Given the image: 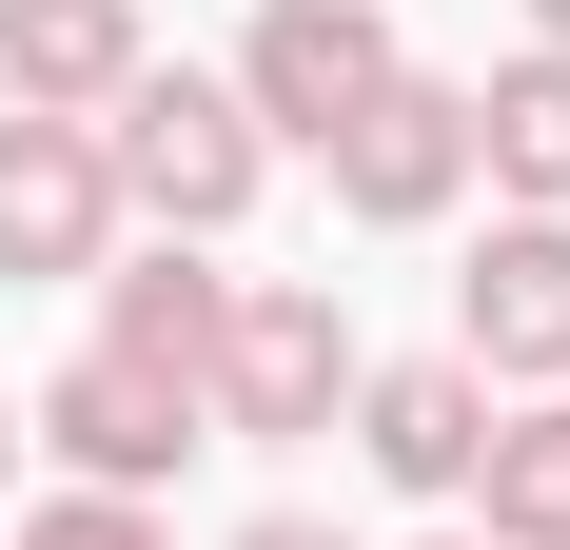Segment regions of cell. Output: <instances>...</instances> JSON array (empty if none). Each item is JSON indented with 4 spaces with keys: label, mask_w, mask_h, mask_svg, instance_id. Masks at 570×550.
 Segmentation results:
<instances>
[{
    "label": "cell",
    "mask_w": 570,
    "mask_h": 550,
    "mask_svg": "<svg viewBox=\"0 0 570 550\" xmlns=\"http://www.w3.org/2000/svg\"><path fill=\"white\" fill-rule=\"evenodd\" d=\"M99 177L138 236H236L256 217V177H276V138H256V99L236 79H197V59H138L99 99Z\"/></svg>",
    "instance_id": "1"
},
{
    "label": "cell",
    "mask_w": 570,
    "mask_h": 550,
    "mask_svg": "<svg viewBox=\"0 0 570 550\" xmlns=\"http://www.w3.org/2000/svg\"><path fill=\"white\" fill-rule=\"evenodd\" d=\"M354 315L315 295V275H236V315H217V374H197V413L217 433H256V452H295V433H335L354 413Z\"/></svg>",
    "instance_id": "2"
},
{
    "label": "cell",
    "mask_w": 570,
    "mask_h": 550,
    "mask_svg": "<svg viewBox=\"0 0 570 550\" xmlns=\"http://www.w3.org/2000/svg\"><path fill=\"white\" fill-rule=\"evenodd\" d=\"M315 158H335V217H354V236H433V217L472 197V79L394 59V79H374V99H354Z\"/></svg>",
    "instance_id": "3"
},
{
    "label": "cell",
    "mask_w": 570,
    "mask_h": 550,
    "mask_svg": "<svg viewBox=\"0 0 570 550\" xmlns=\"http://www.w3.org/2000/svg\"><path fill=\"white\" fill-rule=\"evenodd\" d=\"M374 79H394V0H256V20H236V99H256L276 158H315Z\"/></svg>",
    "instance_id": "4"
},
{
    "label": "cell",
    "mask_w": 570,
    "mask_h": 550,
    "mask_svg": "<svg viewBox=\"0 0 570 550\" xmlns=\"http://www.w3.org/2000/svg\"><path fill=\"white\" fill-rule=\"evenodd\" d=\"M20 452H59V492H158L177 452H197V393L138 374V354H59L40 413H20Z\"/></svg>",
    "instance_id": "5"
},
{
    "label": "cell",
    "mask_w": 570,
    "mask_h": 550,
    "mask_svg": "<svg viewBox=\"0 0 570 550\" xmlns=\"http://www.w3.org/2000/svg\"><path fill=\"white\" fill-rule=\"evenodd\" d=\"M453 354L492 393H570V217H492L453 275Z\"/></svg>",
    "instance_id": "6"
},
{
    "label": "cell",
    "mask_w": 570,
    "mask_h": 550,
    "mask_svg": "<svg viewBox=\"0 0 570 550\" xmlns=\"http://www.w3.org/2000/svg\"><path fill=\"white\" fill-rule=\"evenodd\" d=\"M118 177H99V118H0V275H99L118 256Z\"/></svg>",
    "instance_id": "7"
},
{
    "label": "cell",
    "mask_w": 570,
    "mask_h": 550,
    "mask_svg": "<svg viewBox=\"0 0 570 550\" xmlns=\"http://www.w3.org/2000/svg\"><path fill=\"white\" fill-rule=\"evenodd\" d=\"M217 315H236V275H217V236H118L99 256V354H138V374H217ZM217 433V413H197Z\"/></svg>",
    "instance_id": "8"
},
{
    "label": "cell",
    "mask_w": 570,
    "mask_h": 550,
    "mask_svg": "<svg viewBox=\"0 0 570 550\" xmlns=\"http://www.w3.org/2000/svg\"><path fill=\"white\" fill-rule=\"evenodd\" d=\"M354 452H374V492H472V452H492V374L472 354H394V374H354Z\"/></svg>",
    "instance_id": "9"
},
{
    "label": "cell",
    "mask_w": 570,
    "mask_h": 550,
    "mask_svg": "<svg viewBox=\"0 0 570 550\" xmlns=\"http://www.w3.org/2000/svg\"><path fill=\"white\" fill-rule=\"evenodd\" d=\"M138 59H158L138 0H0V99H20V118H99Z\"/></svg>",
    "instance_id": "10"
},
{
    "label": "cell",
    "mask_w": 570,
    "mask_h": 550,
    "mask_svg": "<svg viewBox=\"0 0 570 550\" xmlns=\"http://www.w3.org/2000/svg\"><path fill=\"white\" fill-rule=\"evenodd\" d=\"M472 177H492L512 217H570V59H551V40L472 79Z\"/></svg>",
    "instance_id": "11"
},
{
    "label": "cell",
    "mask_w": 570,
    "mask_h": 550,
    "mask_svg": "<svg viewBox=\"0 0 570 550\" xmlns=\"http://www.w3.org/2000/svg\"><path fill=\"white\" fill-rule=\"evenodd\" d=\"M453 511L492 550H570V393H492V452H472Z\"/></svg>",
    "instance_id": "12"
},
{
    "label": "cell",
    "mask_w": 570,
    "mask_h": 550,
    "mask_svg": "<svg viewBox=\"0 0 570 550\" xmlns=\"http://www.w3.org/2000/svg\"><path fill=\"white\" fill-rule=\"evenodd\" d=\"M20 550H177V531H158V492H40Z\"/></svg>",
    "instance_id": "13"
},
{
    "label": "cell",
    "mask_w": 570,
    "mask_h": 550,
    "mask_svg": "<svg viewBox=\"0 0 570 550\" xmlns=\"http://www.w3.org/2000/svg\"><path fill=\"white\" fill-rule=\"evenodd\" d=\"M236 550H354V531H315V511H256V531H236Z\"/></svg>",
    "instance_id": "14"
},
{
    "label": "cell",
    "mask_w": 570,
    "mask_h": 550,
    "mask_svg": "<svg viewBox=\"0 0 570 550\" xmlns=\"http://www.w3.org/2000/svg\"><path fill=\"white\" fill-rule=\"evenodd\" d=\"M0 492H20V393H0Z\"/></svg>",
    "instance_id": "15"
},
{
    "label": "cell",
    "mask_w": 570,
    "mask_h": 550,
    "mask_svg": "<svg viewBox=\"0 0 570 550\" xmlns=\"http://www.w3.org/2000/svg\"><path fill=\"white\" fill-rule=\"evenodd\" d=\"M531 40H551V59H570V0H531Z\"/></svg>",
    "instance_id": "16"
},
{
    "label": "cell",
    "mask_w": 570,
    "mask_h": 550,
    "mask_svg": "<svg viewBox=\"0 0 570 550\" xmlns=\"http://www.w3.org/2000/svg\"><path fill=\"white\" fill-rule=\"evenodd\" d=\"M413 550H492V531H413Z\"/></svg>",
    "instance_id": "17"
}]
</instances>
